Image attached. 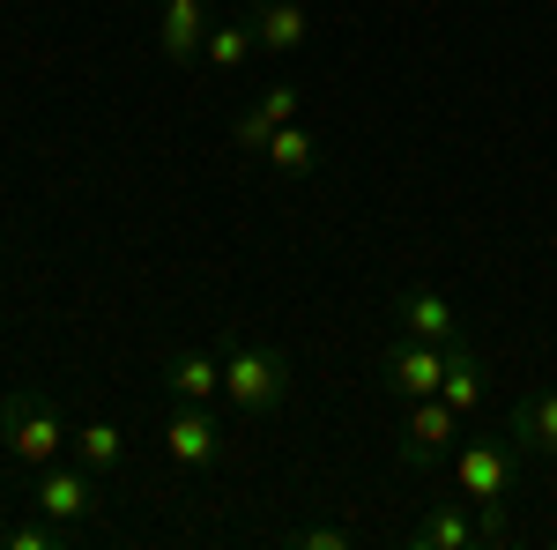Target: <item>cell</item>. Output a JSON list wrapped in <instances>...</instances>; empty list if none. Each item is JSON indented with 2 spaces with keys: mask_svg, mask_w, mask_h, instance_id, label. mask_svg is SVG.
Masks as SVG:
<instances>
[{
  "mask_svg": "<svg viewBox=\"0 0 557 550\" xmlns=\"http://www.w3.org/2000/svg\"><path fill=\"white\" fill-rule=\"evenodd\" d=\"M223 402H231V417H246V424H260V417H275L283 402H290V357L275 350V342H253V335H223Z\"/></svg>",
  "mask_w": 557,
  "mask_h": 550,
  "instance_id": "obj_1",
  "label": "cell"
},
{
  "mask_svg": "<svg viewBox=\"0 0 557 550\" xmlns=\"http://www.w3.org/2000/svg\"><path fill=\"white\" fill-rule=\"evenodd\" d=\"M75 447V424L60 417V402L45 394V387H15V394H0V454L23 468H45V462H60Z\"/></svg>",
  "mask_w": 557,
  "mask_h": 550,
  "instance_id": "obj_2",
  "label": "cell"
},
{
  "mask_svg": "<svg viewBox=\"0 0 557 550\" xmlns=\"http://www.w3.org/2000/svg\"><path fill=\"white\" fill-rule=\"evenodd\" d=\"M513 468H520V447H513V439H498V431H483V439H469V431H461V447L446 454L454 499H469V506H483V513H506Z\"/></svg>",
  "mask_w": 557,
  "mask_h": 550,
  "instance_id": "obj_3",
  "label": "cell"
},
{
  "mask_svg": "<svg viewBox=\"0 0 557 550\" xmlns=\"http://www.w3.org/2000/svg\"><path fill=\"white\" fill-rule=\"evenodd\" d=\"M30 506H38L45 521H60V528H89V521L104 513V499H97V476L60 454V462L30 468Z\"/></svg>",
  "mask_w": 557,
  "mask_h": 550,
  "instance_id": "obj_4",
  "label": "cell"
},
{
  "mask_svg": "<svg viewBox=\"0 0 557 550\" xmlns=\"http://www.w3.org/2000/svg\"><path fill=\"white\" fill-rule=\"evenodd\" d=\"M446 380V342H417V335H386L380 342V394L386 402H424Z\"/></svg>",
  "mask_w": 557,
  "mask_h": 550,
  "instance_id": "obj_5",
  "label": "cell"
},
{
  "mask_svg": "<svg viewBox=\"0 0 557 550\" xmlns=\"http://www.w3.org/2000/svg\"><path fill=\"white\" fill-rule=\"evenodd\" d=\"M417 550H483V543H506V513H483L469 499H438V506L409 528Z\"/></svg>",
  "mask_w": 557,
  "mask_h": 550,
  "instance_id": "obj_6",
  "label": "cell"
},
{
  "mask_svg": "<svg viewBox=\"0 0 557 550\" xmlns=\"http://www.w3.org/2000/svg\"><path fill=\"white\" fill-rule=\"evenodd\" d=\"M461 431H469V424L454 417L438 394L401 402V424H394V439H401V468H438L454 447H461Z\"/></svg>",
  "mask_w": 557,
  "mask_h": 550,
  "instance_id": "obj_7",
  "label": "cell"
},
{
  "mask_svg": "<svg viewBox=\"0 0 557 550\" xmlns=\"http://www.w3.org/2000/svg\"><path fill=\"white\" fill-rule=\"evenodd\" d=\"M231 454V424L215 417V410H194V402H172V417H164V462L186 468V476H201Z\"/></svg>",
  "mask_w": 557,
  "mask_h": 550,
  "instance_id": "obj_8",
  "label": "cell"
},
{
  "mask_svg": "<svg viewBox=\"0 0 557 550\" xmlns=\"http://www.w3.org/2000/svg\"><path fill=\"white\" fill-rule=\"evenodd\" d=\"M386 320H394V335L461 342V313L446 305V291H431V283H401V291H394V305H386Z\"/></svg>",
  "mask_w": 557,
  "mask_h": 550,
  "instance_id": "obj_9",
  "label": "cell"
},
{
  "mask_svg": "<svg viewBox=\"0 0 557 550\" xmlns=\"http://www.w3.org/2000/svg\"><path fill=\"white\" fill-rule=\"evenodd\" d=\"M298 112H305V89H298V83H268L253 105L231 120V149H238V157H260V149H268V134L290 127Z\"/></svg>",
  "mask_w": 557,
  "mask_h": 550,
  "instance_id": "obj_10",
  "label": "cell"
},
{
  "mask_svg": "<svg viewBox=\"0 0 557 550\" xmlns=\"http://www.w3.org/2000/svg\"><path fill=\"white\" fill-rule=\"evenodd\" d=\"M209 0H157V52L172 68H201V45H209Z\"/></svg>",
  "mask_w": 557,
  "mask_h": 550,
  "instance_id": "obj_11",
  "label": "cell"
},
{
  "mask_svg": "<svg viewBox=\"0 0 557 550\" xmlns=\"http://www.w3.org/2000/svg\"><path fill=\"white\" fill-rule=\"evenodd\" d=\"M246 23H253V45L268 60H290V52L312 45V8H305V0H253Z\"/></svg>",
  "mask_w": 557,
  "mask_h": 550,
  "instance_id": "obj_12",
  "label": "cell"
},
{
  "mask_svg": "<svg viewBox=\"0 0 557 550\" xmlns=\"http://www.w3.org/2000/svg\"><path fill=\"white\" fill-rule=\"evenodd\" d=\"M164 394L172 402H194V410H223V357L215 350H172L164 357Z\"/></svg>",
  "mask_w": 557,
  "mask_h": 550,
  "instance_id": "obj_13",
  "label": "cell"
},
{
  "mask_svg": "<svg viewBox=\"0 0 557 550\" xmlns=\"http://www.w3.org/2000/svg\"><path fill=\"white\" fill-rule=\"evenodd\" d=\"M506 439L520 454H535V462H557V387H528L520 394L513 417H506Z\"/></svg>",
  "mask_w": 557,
  "mask_h": 550,
  "instance_id": "obj_14",
  "label": "cell"
},
{
  "mask_svg": "<svg viewBox=\"0 0 557 550\" xmlns=\"http://www.w3.org/2000/svg\"><path fill=\"white\" fill-rule=\"evenodd\" d=\"M438 402H446L461 424L483 417V357H475L469 342H446V380H438Z\"/></svg>",
  "mask_w": 557,
  "mask_h": 550,
  "instance_id": "obj_15",
  "label": "cell"
},
{
  "mask_svg": "<svg viewBox=\"0 0 557 550\" xmlns=\"http://www.w3.org/2000/svg\"><path fill=\"white\" fill-rule=\"evenodd\" d=\"M260 164L275 171V179H290V186H298V179H312V171H320V134L305 127V120L275 127V134H268V149H260Z\"/></svg>",
  "mask_w": 557,
  "mask_h": 550,
  "instance_id": "obj_16",
  "label": "cell"
},
{
  "mask_svg": "<svg viewBox=\"0 0 557 550\" xmlns=\"http://www.w3.org/2000/svg\"><path fill=\"white\" fill-rule=\"evenodd\" d=\"M67 454H75L89 476H112V468L127 462V431H120L112 417H83V424H75V447H67Z\"/></svg>",
  "mask_w": 557,
  "mask_h": 550,
  "instance_id": "obj_17",
  "label": "cell"
},
{
  "mask_svg": "<svg viewBox=\"0 0 557 550\" xmlns=\"http://www.w3.org/2000/svg\"><path fill=\"white\" fill-rule=\"evenodd\" d=\"M253 23H246V15H238V23H209V45H201V68H209V75H246V68H253Z\"/></svg>",
  "mask_w": 557,
  "mask_h": 550,
  "instance_id": "obj_18",
  "label": "cell"
},
{
  "mask_svg": "<svg viewBox=\"0 0 557 550\" xmlns=\"http://www.w3.org/2000/svg\"><path fill=\"white\" fill-rule=\"evenodd\" d=\"M83 536V528H60V521H45L38 506H30V521H8L0 528V550H67Z\"/></svg>",
  "mask_w": 557,
  "mask_h": 550,
  "instance_id": "obj_19",
  "label": "cell"
},
{
  "mask_svg": "<svg viewBox=\"0 0 557 550\" xmlns=\"http://www.w3.org/2000/svg\"><path fill=\"white\" fill-rule=\"evenodd\" d=\"M290 543H298V550H349L357 536L335 528V521H312V528H290Z\"/></svg>",
  "mask_w": 557,
  "mask_h": 550,
  "instance_id": "obj_20",
  "label": "cell"
}]
</instances>
